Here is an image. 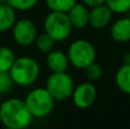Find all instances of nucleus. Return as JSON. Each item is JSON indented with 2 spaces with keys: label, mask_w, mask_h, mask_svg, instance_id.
Returning a JSON list of instances; mask_svg holds the SVG:
<instances>
[{
  "label": "nucleus",
  "mask_w": 130,
  "mask_h": 129,
  "mask_svg": "<svg viewBox=\"0 0 130 129\" xmlns=\"http://www.w3.org/2000/svg\"><path fill=\"white\" fill-rule=\"evenodd\" d=\"M4 129H17V128H10V127H4Z\"/></svg>",
  "instance_id": "25"
},
{
  "label": "nucleus",
  "mask_w": 130,
  "mask_h": 129,
  "mask_svg": "<svg viewBox=\"0 0 130 129\" xmlns=\"http://www.w3.org/2000/svg\"><path fill=\"white\" fill-rule=\"evenodd\" d=\"M85 72H86L88 80L94 82L102 78V75H103V69H102V66L97 62H94V63H91L89 66H87L85 69Z\"/></svg>",
  "instance_id": "20"
},
{
  "label": "nucleus",
  "mask_w": 130,
  "mask_h": 129,
  "mask_svg": "<svg viewBox=\"0 0 130 129\" xmlns=\"http://www.w3.org/2000/svg\"><path fill=\"white\" fill-rule=\"evenodd\" d=\"M4 4H7V0H0V6Z\"/></svg>",
  "instance_id": "24"
},
{
  "label": "nucleus",
  "mask_w": 130,
  "mask_h": 129,
  "mask_svg": "<svg viewBox=\"0 0 130 129\" xmlns=\"http://www.w3.org/2000/svg\"><path fill=\"white\" fill-rule=\"evenodd\" d=\"M43 30L56 42H61L71 36L73 26L66 13L49 11L43 20Z\"/></svg>",
  "instance_id": "5"
},
{
  "label": "nucleus",
  "mask_w": 130,
  "mask_h": 129,
  "mask_svg": "<svg viewBox=\"0 0 130 129\" xmlns=\"http://www.w3.org/2000/svg\"><path fill=\"white\" fill-rule=\"evenodd\" d=\"M9 74L14 85L21 87H29L38 80L40 75V65L34 58L30 56L16 57Z\"/></svg>",
  "instance_id": "2"
},
{
  "label": "nucleus",
  "mask_w": 130,
  "mask_h": 129,
  "mask_svg": "<svg viewBox=\"0 0 130 129\" xmlns=\"http://www.w3.org/2000/svg\"><path fill=\"white\" fill-rule=\"evenodd\" d=\"M115 85L121 93L130 95V64H122L115 73Z\"/></svg>",
  "instance_id": "14"
},
{
  "label": "nucleus",
  "mask_w": 130,
  "mask_h": 129,
  "mask_svg": "<svg viewBox=\"0 0 130 129\" xmlns=\"http://www.w3.org/2000/svg\"><path fill=\"white\" fill-rule=\"evenodd\" d=\"M14 82L8 72H0V95H5L13 88Z\"/></svg>",
  "instance_id": "21"
},
{
  "label": "nucleus",
  "mask_w": 130,
  "mask_h": 129,
  "mask_svg": "<svg viewBox=\"0 0 130 129\" xmlns=\"http://www.w3.org/2000/svg\"><path fill=\"white\" fill-rule=\"evenodd\" d=\"M46 65L52 73L66 72L70 65L66 53L59 49L50 50L49 53H47V56H46Z\"/></svg>",
  "instance_id": "12"
},
{
  "label": "nucleus",
  "mask_w": 130,
  "mask_h": 129,
  "mask_svg": "<svg viewBox=\"0 0 130 129\" xmlns=\"http://www.w3.org/2000/svg\"><path fill=\"white\" fill-rule=\"evenodd\" d=\"M45 2L50 11L67 13L78 1L76 0H45Z\"/></svg>",
  "instance_id": "16"
},
{
  "label": "nucleus",
  "mask_w": 130,
  "mask_h": 129,
  "mask_svg": "<svg viewBox=\"0 0 130 129\" xmlns=\"http://www.w3.org/2000/svg\"><path fill=\"white\" fill-rule=\"evenodd\" d=\"M112 16V10L108 8L105 2L91 7L89 11V25L96 30H102L111 23Z\"/></svg>",
  "instance_id": "9"
},
{
  "label": "nucleus",
  "mask_w": 130,
  "mask_h": 129,
  "mask_svg": "<svg viewBox=\"0 0 130 129\" xmlns=\"http://www.w3.org/2000/svg\"><path fill=\"white\" fill-rule=\"evenodd\" d=\"M34 43H36V47L38 48L39 52L46 53V54H47V53H49L50 50L54 49L55 45H56V41H55L50 36H48L46 32H43V33L38 34Z\"/></svg>",
  "instance_id": "17"
},
{
  "label": "nucleus",
  "mask_w": 130,
  "mask_h": 129,
  "mask_svg": "<svg viewBox=\"0 0 130 129\" xmlns=\"http://www.w3.org/2000/svg\"><path fill=\"white\" fill-rule=\"evenodd\" d=\"M39 0H7V4L16 11H26L37 6Z\"/></svg>",
  "instance_id": "19"
},
{
  "label": "nucleus",
  "mask_w": 130,
  "mask_h": 129,
  "mask_svg": "<svg viewBox=\"0 0 130 129\" xmlns=\"http://www.w3.org/2000/svg\"><path fill=\"white\" fill-rule=\"evenodd\" d=\"M74 87V80L69 73L56 72L52 73L47 78L45 88L56 102H63L67 98H71Z\"/></svg>",
  "instance_id": "6"
},
{
  "label": "nucleus",
  "mask_w": 130,
  "mask_h": 129,
  "mask_svg": "<svg viewBox=\"0 0 130 129\" xmlns=\"http://www.w3.org/2000/svg\"><path fill=\"white\" fill-rule=\"evenodd\" d=\"M11 36L17 45L29 47L33 45L38 37V29L36 23L30 18L17 20L11 29Z\"/></svg>",
  "instance_id": "7"
},
{
  "label": "nucleus",
  "mask_w": 130,
  "mask_h": 129,
  "mask_svg": "<svg viewBox=\"0 0 130 129\" xmlns=\"http://www.w3.org/2000/svg\"><path fill=\"white\" fill-rule=\"evenodd\" d=\"M113 14H127L130 11V0H105Z\"/></svg>",
  "instance_id": "18"
},
{
  "label": "nucleus",
  "mask_w": 130,
  "mask_h": 129,
  "mask_svg": "<svg viewBox=\"0 0 130 129\" xmlns=\"http://www.w3.org/2000/svg\"><path fill=\"white\" fill-rule=\"evenodd\" d=\"M129 13H130V11H129ZM129 17H130V16H129Z\"/></svg>",
  "instance_id": "26"
},
{
  "label": "nucleus",
  "mask_w": 130,
  "mask_h": 129,
  "mask_svg": "<svg viewBox=\"0 0 130 129\" xmlns=\"http://www.w3.org/2000/svg\"><path fill=\"white\" fill-rule=\"evenodd\" d=\"M66 55L70 65L78 70H85L91 63L96 62L97 52L95 46L89 40L76 39L69 46Z\"/></svg>",
  "instance_id": "3"
},
{
  "label": "nucleus",
  "mask_w": 130,
  "mask_h": 129,
  "mask_svg": "<svg viewBox=\"0 0 130 129\" xmlns=\"http://www.w3.org/2000/svg\"><path fill=\"white\" fill-rule=\"evenodd\" d=\"M72 102L78 109L85 110L90 107L97 98V88L91 81L80 82L74 87L72 93Z\"/></svg>",
  "instance_id": "8"
},
{
  "label": "nucleus",
  "mask_w": 130,
  "mask_h": 129,
  "mask_svg": "<svg viewBox=\"0 0 130 129\" xmlns=\"http://www.w3.org/2000/svg\"><path fill=\"white\" fill-rule=\"evenodd\" d=\"M83 5H86L87 7L91 8V7H95V6H98V5H102L105 2V0H80Z\"/></svg>",
  "instance_id": "22"
},
{
  "label": "nucleus",
  "mask_w": 130,
  "mask_h": 129,
  "mask_svg": "<svg viewBox=\"0 0 130 129\" xmlns=\"http://www.w3.org/2000/svg\"><path fill=\"white\" fill-rule=\"evenodd\" d=\"M16 56L9 47H0V72H9L13 66Z\"/></svg>",
  "instance_id": "15"
},
{
  "label": "nucleus",
  "mask_w": 130,
  "mask_h": 129,
  "mask_svg": "<svg viewBox=\"0 0 130 129\" xmlns=\"http://www.w3.org/2000/svg\"><path fill=\"white\" fill-rule=\"evenodd\" d=\"M32 119L26 104L21 98L11 97L0 104V121L4 127L25 129L31 125Z\"/></svg>",
  "instance_id": "1"
},
{
  "label": "nucleus",
  "mask_w": 130,
  "mask_h": 129,
  "mask_svg": "<svg viewBox=\"0 0 130 129\" xmlns=\"http://www.w3.org/2000/svg\"><path fill=\"white\" fill-rule=\"evenodd\" d=\"M89 11L90 8L82 2H76L69 11L67 16L73 29L82 30L89 25Z\"/></svg>",
  "instance_id": "10"
},
{
  "label": "nucleus",
  "mask_w": 130,
  "mask_h": 129,
  "mask_svg": "<svg viewBox=\"0 0 130 129\" xmlns=\"http://www.w3.org/2000/svg\"><path fill=\"white\" fill-rule=\"evenodd\" d=\"M16 10L8 4L0 6V33L7 32L13 29L16 22Z\"/></svg>",
  "instance_id": "13"
},
{
  "label": "nucleus",
  "mask_w": 130,
  "mask_h": 129,
  "mask_svg": "<svg viewBox=\"0 0 130 129\" xmlns=\"http://www.w3.org/2000/svg\"><path fill=\"white\" fill-rule=\"evenodd\" d=\"M24 102L33 118L42 119L53 112L56 101L45 87H38L27 94Z\"/></svg>",
  "instance_id": "4"
},
{
  "label": "nucleus",
  "mask_w": 130,
  "mask_h": 129,
  "mask_svg": "<svg viewBox=\"0 0 130 129\" xmlns=\"http://www.w3.org/2000/svg\"><path fill=\"white\" fill-rule=\"evenodd\" d=\"M122 63L123 64H130V52L129 53H126L122 57Z\"/></svg>",
  "instance_id": "23"
},
{
  "label": "nucleus",
  "mask_w": 130,
  "mask_h": 129,
  "mask_svg": "<svg viewBox=\"0 0 130 129\" xmlns=\"http://www.w3.org/2000/svg\"><path fill=\"white\" fill-rule=\"evenodd\" d=\"M110 34L111 38L115 42L124 43L130 41V17L129 16H123L111 24L110 27Z\"/></svg>",
  "instance_id": "11"
}]
</instances>
